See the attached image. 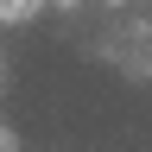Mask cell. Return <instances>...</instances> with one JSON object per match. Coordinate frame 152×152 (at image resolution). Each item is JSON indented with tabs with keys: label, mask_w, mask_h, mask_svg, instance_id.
<instances>
[]
</instances>
